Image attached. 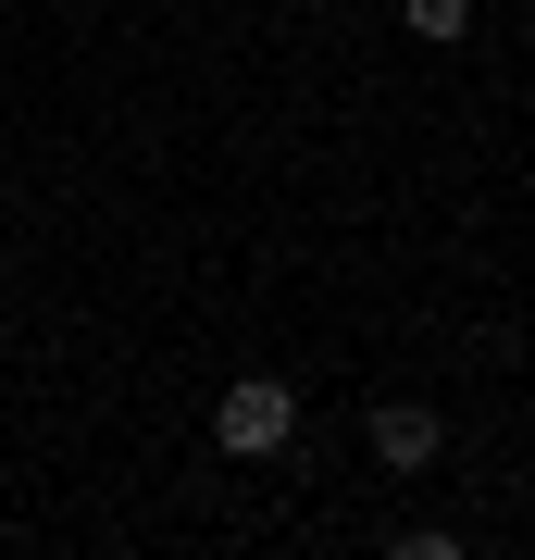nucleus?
<instances>
[{
    "instance_id": "nucleus-1",
    "label": "nucleus",
    "mask_w": 535,
    "mask_h": 560,
    "mask_svg": "<svg viewBox=\"0 0 535 560\" xmlns=\"http://www.w3.org/2000/svg\"><path fill=\"white\" fill-rule=\"evenodd\" d=\"M287 436H299V386H287V374H237V386L212 399V448H224V460H275Z\"/></svg>"
},
{
    "instance_id": "nucleus-2",
    "label": "nucleus",
    "mask_w": 535,
    "mask_h": 560,
    "mask_svg": "<svg viewBox=\"0 0 535 560\" xmlns=\"http://www.w3.org/2000/svg\"><path fill=\"white\" fill-rule=\"evenodd\" d=\"M361 436H374V460H386V474H423V460L449 448V423L423 411V399H374V423H361Z\"/></svg>"
},
{
    "instance_id": "nucleus-3",
    "label": "nucleus",
    "mask_w": 535,
    "mask_h": 560,
    "mask_svg": "<svg viewBox=\"0 0 535 560\" xmlns=\"http://www.w3.org/2000/svg\"><path fill=\"white\" fill-rule=\"evenodd\" d=\"M398 25H411V38H437V50H449L461 25H474V0H398Z\"/></svg>"
}]
</instances>
